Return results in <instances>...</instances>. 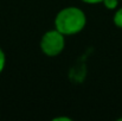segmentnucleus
Listing matches in <instances>:
<instances>
[{
    "instance_id": "obj_1",
    "label": "nucleus",
    "mask_w": 122,
    "mask_h": 121,
    "mask_svg": "<svg viewBox=\"0 0 122 121\" xmlns=\"http://www.w3.org/2000/svg\"><path fill=\"white\" fill-rule=\"evenodd\" d=\"M55 29L62 32L65 37L74 36L83 31L86 25V16L84 11L76 6L62 8L55 17Z\"/></svg>"
},
{
    "instance_id": "obj_2",
    "label": "nucleus",
    "mask_w": 122,
    "mask_h": 121,
    "mask_svg": "<svg viewBox=\"0 0 122 121\" xmlns=\"http://www.w3.org/2000/svg\"><path fill=\"white\" fill-rule=\"evenodd\" d=\"M39 46L45 56L57 57L65 47V36L56 29L49 30L41 36Z\"/></svg>"
},
{
    "instance_id": "obj_3",
    "label": "nucleus",
    "mask_w": 122,
    "mask_h": 121,
    "mask_svg": "<svg viewBox=\"0 0 122 121\" xmlns=\"http://www.w3.org/2000/svg\"><path fill=\"white\" fill-rule=\"evenodd\" d=\"M113 21H114L116 27L122 30V7H117L115 10V13H114V17H113Z\"/></svg>"
},
{
    "instance_id": "obj_4",
    "label": "nucleus",
    "mask_w": 122,
    "mask_h": 121,
    "mask_svg": "<svg viewBox=\"0 0 122 121\" xmlns=\"http://www.w3.org/2000/svg\"><path fill=\"white\" fill-rule=\"evenodd\" d=\"M119 2H120V0H103L102 1L103 6L109 11H115L119 7Z\"/></svg>"
},
{
    "instance_id": "obj_5",
    "label": "nucleus",
    "mask_w": 122,
    "mask_h": 121,
    "mask_svg": "<svg viewBox=\"0 0 122 121\" xmlns=\"http://www.w3.org/2000/svg\"><path fill=\"white\" fill-rule=\"evenodd\" d=\"M5 65H6V55H5L4 50L0 47V74L4 71Z\"/></svg>"
},
{
    "instance_id": "obj_6",
    "label": "nucleus",
    "mask_w": 122,
    "mask_h": 121,
    "mask_svg": "<svg viewBox=\"0 0 122 121\" xmlns=\"http://www.w3.org/2000/svg\"><path fill=\"white\" fill-rule=\"evenodd\" d=\"M84 4H89V5H96V4H102L103 0H81Z\"/></svg>"
},
{
    "instance_id": "obj_7",
    "label": "nucleus",
    "mask_w": 122,
    "mask_h": 121,
    "mask_svg": "<svg viewBox=\"0 0 122 121\" xmlns=\"http://www.w3.org/2000/svg\"><path fill=\"white\" fill-rule=\"evenodd\" d=\"M55 121H58V120H65V121H70L71 119L70 118H62V116H58V118H55L53 119Z\"/></svg>"
},
{
    "instance_id": "obj_8",
    "label": "nucleus",
    "mask_w": 122,
    "mask_h": 121,
    "mask_svg": "<svg viewBox=\"0 0 122 121\" xmlns=\"http://www.w3.org/2000/svg\"><path fill=\"white\" fill-rule=\"evenodd\" d=\"M119 121H122V118H120V119H119Z\"/></svg>"
}]
</instances>
